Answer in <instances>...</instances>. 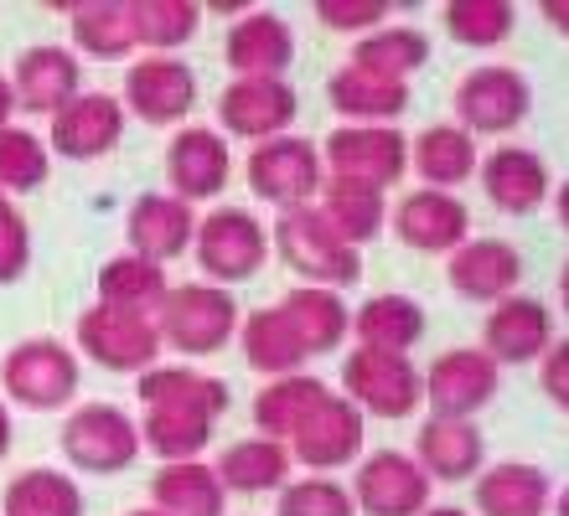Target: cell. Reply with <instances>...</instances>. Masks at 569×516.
I'll return each mask as SVG.
<instances>
[{"instance_id":"6da1fadb","label":"cell","mask_w":569,"mask_h":516,"mask_svg":"<svg viewBox=\"0 0 569 516\" xmlns=\"http://www.w3.org/2000/svg\"><path fill=\"white\" fill-rule=\"evenodd\" d=\"M228 413V383L197 367H156L140 372V444L161 465L202 459L212 444V424Z\"/></svg>"},{"instance_id":"7a4b0ae2","label":"cell","mask_w":569,"mask_h":516,"mask_svg":"<svg viewBox=\"0 0 569 516\" xmlns=\"http://www.w3.org/2000/svg\"><path fill=\"white\" fill-rule=\"evenodd\" d=\"M270 249L284 259L290 274H300L306 284H321V290H352L362 280V249L342 243V237L327 227V217L311 206H290L280 212L270 227Z\"/></svg>"},{"instance_id":"3957f363","label":"cell","mask_w":569,"mask_h":516,"mask_svg":"<svg viewBox=\"0 0 569 516\" xmlns=\"http://www.w3.org/2000/svg\"><path fill=\"white\" fill-rule=\"evenodd\" d=\"M239 321L243 310L233 300V290H223V284H177L156 310L161 346H171L181 356H218L239 336Z\"/></svg>"},{"instance_id":"277c9868","label":"cell","mask_w":569,"mask_h":516,"mask_svg":"<svg viewBox=\"0 0 569 516\" xmlns=\"http://www.w3.org/2000/svg\"><path fill=\"white\" fill-rule=\"evenodd\" d=\"M78 383H83V362L58 336H27L0 356V387H6V398L31 413L68 408L78 398Z\"/></svg>"},{"instance_id":"5b68a950","label":"cell","mask_w":569,"mask_h":516,"mask_svg":"<svg viewBox=\"0 0 569 516\" xmlns=\"http://www.w3.org/2000/svg\"><path fill=\"white\" fill-rule=\"evenodd\" d=\"M192 253L202 280L228 290L239 280H254L259 269L270 264V227L249 206H212L208 217H197Z\"/></svg>"},{"instance_id":"8992f818","label":"cell","mask_w":569,"mask_h":516,"mask_svg":"<svg viewBox=\"0 0 569 516\" xmlns=\"http://www.w3.org/2000/svg\"><path fill=\"white\" fill-rule=\"evenodd\" d=\"M342 398L362 413V418H409V413L425 403V372L409 362V356L393 352H368V346H352L342 356Z\"/></svg>"},{"instance_id":"52a82bcc","label":"cell","mask_w":569,"mask_h":516,"mask_svg":"<svg viewBox=\"0 0 569 516\" xmlns=\"http://www.w3.org/2000/svg\"><path fill=\"white\" fill-rule=\"evenodd\" d=\"M62 459L83 475H120L140 459V424L114 403H78L62 418Z\"/></svg>"},{"instance_id":"ba28073f","label":"cell","mask_w":569,"mask_h":516,"mask_svg":"<svg viewBox=\"0 0 569 516\" xmlns=\"http://www.w3.org/2000/svg\"><path fill=\"white\" fill-rule=\"evenodd\" d=\"M78 352L89 356L93 367L120 372V377H140L161 362V331H156V315H130V310L99 305L93 300L83 315H78Z\"/></svg>"},{"instance_id":"9c48e42d","label":"cell","mask_w":569,"mask_h":516,"mask_svg":"<svg viewBox=\"0 0 569 516\" xmlns=\"http://www.w3.org/2000/svg\"><path fill=\"white\" fill-rule=\"evenodd\" d=\"M243 176H249V192L259 202L290 212V206H311V196L327 181V165H321V145H311L306 134H274V140L254 145Z\"/></svg>"},{"instance_id":"30bf717a","label":"cell","mask_w":569,"mask_h":516,"mask_svg":"<svg viewBox=\"0 0 569 516\" xmlns=\"http://www.w3.org/2000/svg\"><path fill=\"white\" fill-rule=\"evenodd\" d=\"M321 165H327V176L389 192L409 171V140L393 124H337L321 145Z\"/></svg>"},{"instance_id":"8fae6325","label":"cell","mask_w":569,"mask_h":516,"mask_svg":"<svg viewBox=\"0 0 569 516\" xmlns=\"http://www.w3.org/2000/svg\"><path fill=\"white\" fill-rule=\"evenodd\" d=\"M450 109H456V124H461L471 140L477 134H512L533 109V89L518 68H502V62H487L477 73H466L450 93Z\"/></svg>"},{"instance_id":"7c38bea8","label":"cell","mask_w":569,"mask_h":516,"mask_svg":"<svg viewBox=\"0 0 569 516\" xmlns=\"http://www.w3.org/2000/svg\"><path fill=\"white\" fill-rule=\"evenodd\" d=\"M502 367L481 346H450L425 372V408L430 418H477L487 403H497Z\"/></svg>"},{"instance_id":"4fadbf2b","label":"cell","mask_w":569,"mask_h":516,"mask_svg":"<svg viewBox=\"0 0 569 516\" xmlns=\"http://www.w3.org/2000/svg\"><path fill=\"white\" fill-rule=\"evenodd\" d=\"M347 490H352L358 516H425L435 480L405 449H373L358 459V475Z\"/></svg>"},{"instance_id":"5bb4252c","label":"cell","mask_w":569,"mask_h":516,"mask_svg":"<svg viewBox=\"0 0 569 516\" xmlns=\"http://www.w3.org/2000/svg\"><path fill=\"white\" fill-rule=\"evenodd\" d=\"M362 444H368V418L342 393H327L300 418V428L284 439V449L311 475H331V471H342V465H352V459H362Z\"/></svg>"},{"instance_id":"9a60e30c","label":"cell","mask_w":569,"mask_h":516,"mask_svg":"<svg viewBox=\"0 0 569 516\" xmlns=\"http://www.w3.org/2000/svg\"><path fill=\"white\" fill-rule=\"evenodd\" d=\"M120 103L150 130H171L197 109V73L181 58H136V68L124 73Z\"/></svg>"},{"instance_id":"2e32d148","label":"cell","mask_w":569,"mask_h":516,"mask_svg":"<svg viewBox=\"0 0 569 516\" xmlns=\"http://www.w3.org/2000/svg\"><path fill=\"white\" fill-rule=\"evenodd\" d=\"M300 114V99L284 78H233L223 93H218V124H223V140L239 134V140H274V134H290Z\"/></svg>"},{"instance_id":"e0dca14e","label":"cell","mask_w":569,"mask_h":516,"mask_svg":"<svg viewBox=\"0 0 569 516\" xmlns=\"http://www.w3.org/2000/svg\"><path fill=\"white\" fill-rule=\"evenodd\" d=\"M166 181H171V196H181V202H212L233 181V150L208 124H181L166 145Z\"/></svg>"},{"instance_id":"ac0fdd59","label":"cell","mask_w":569,"mask_h":516,"mask_svg":"<svg viewBox=\"0 0 569 516\" xmlns=\"http://www.w3.org/2000/svg\"><path fill=\"white\" fill-rule=\"evenodd\" d=\"M549 346H555V315H549V305L533 295L497 300V305L487 310V321H481V352L492 356L497 367L539 362Z\"/></svg>"},{"instance_id":"d6986e66","label":"cell","mask_w":569,"mask_h":516,"mask_svg":"<svg viewBox=\"0 0 569 516\" xmlns=\"http://www.w3.org/2000/svg\"><path fill=\"white\" fill-rule=\"evenodd\" d=\"M124 103L114 93H78L52 114V155L62 161H99L124 140Z\"/></svg>"},{"instance_id":"ffe728a7","label":"cell","mask_w":569,"mask_h":516,"mask_svg":"<svg viewBox=\"0 0 569 516\" xmlns=\"http://www.w3.org/2000/svg\"><path fill=\"white\" fill-rule=\"evenodd\" d=\"M389 222H393V237L415 253H446L450 259V253L471 237V212H466L461 196L430 192V186L399 196V206H393Z\"/></svg>"},{"instance_id":"44dd1931","label":"cell","mask_w":569,"mask_h":516,"mask_svg":"<svg viewBox=\"0 0 569 516\" xmlns=\"http://www.w3.org/2000/svg\"><path fill=\"white\" fill-rule=\"evenodd\" d=\"M11 93H16V109L52 119L62 103H73L78 93H83V62H78L73 47H58V42L27 47V52L16 58Z\"/></svg>"},{"instance_id":"7402d4cb","label":"cell","mask_w":569,"mask_h":516,"mask_svg":"<svg viewBox=\"0 0 569 516\" xmlns=\"http://www.w3.org/2000/svg\"><path fill=\"white\" fill-rule=\"evenodd\" d=\"M124 237H130V253H136V259H150V264L166 269L171 259L192 253L197 206L171 192H146V196H136L130 217H124Z\"/></svg>"},{"instance_id":"603a6c76","label":"cell","mask_w":569,"mask_h":516,"mask_svg":"<svg viewBox=\"0 0 569 516\" xmlns=\"http://www.w3.org/2000/svg\"><path fill=\"white\" fill-rule=\"evenodd\" d=\"M446 280L450 290L471 305H497V300L518 295V280H523V259L512 243L502 237H466L461 249L446 259Z\"/></svg>"},{"instance_id":"cb8c5ba5","label":"cell","mask_w":569,"mask_h":516,"mask_svg":"<svg viewBox=\"0 0 569 516\" xmlns=\"http://www.w3.org/2000/svg\"><path fill=\"white\" fill-rule=\"evenodd\" d=\"M223 62L233 78H284L296 62V31L274 11H243L223 37Z\"/></svg>"},{"instance_id":"d4e9b609","label":"cell","mask_w":569,"mask_h":516,"mask_svg":"<svg viewBox=\"0 0 569 516\" xmlns=\"http://www.w3.org/2000/svg\"><path fill=\"white\" fill-rule=\"evenodd\" d=\"M477 176H481V192L492 196V206L508 212V217H528V212H539L549 202V165H543L539 150H528V145L487 150Z\"/></svg>"},{"instance_id":"484cf974","label":"cell","mask_w":569,"mask_h":516,"mask_svg":"<svg viewBox=\"0 0 569 516\" xmlns=\"http://www.w3.org/2000/svg\"><path fill=\"white\" fill-rule=\"evenodd\" d=\"M415 465L430 480H477L487 471V434L477 418H425L415 434Z\"/></svg>"},{"instance_id":"4316f807","label":"cell","mask_w":569,"mask_h":516,"mask_svg":"<svg viewBox=\"0 0 569 516\" xmlns=\"http://www.w3.org/2000/svg\"><path fill=\"white\" fill-rule=\"evenodd\" d=\"M471 502H477L481 516H549L555 480L533 459H502V465H487L477 475Z\"/></svg>"},{"instance_id":"83f0119b","label":"cell","mask_w":569,"mask_h":516,"mask_svg":"<svg viewBox=\"0 0 569 516\" xmlns=\"http://www.w3.org/2000/svg\"><path fill=\"white\" fill-rule=\"evenodd\" d=\"M274 310L284 315L290 336L300 341L306 356H327L352 336V310L342 305L337 290H321V284H296V290H284Z\"/></svg>"},{"instance_id":"f1b7e54d","label":"cell","mask_w":569,"mask_h":516,"mask_svg":"<svg viewBox=\"0 0 569 516\" xmlns=\"http://www.w3.org/2000/svg\"><path fill=\"white\" fill-rule=\"evenodd\" d=\"M327 103L342 114V124H399L409 114V83H393V78H378L347 62L327 78Z\"/></svg>"},{"instance_id":"f546056e","label":"cell","mask_w":569,"mask_h":516,"mask_svg":"<svg viewBox=\"0 0 569 516\" xmlns=\"http://www.w3.org/2000/svg\"><path fill=\"white\" fill-rule=\"evenodd\" d=\"M481 150L461 124H430L409 140V171H420L430 192H456L461 181L477 176Z\"/></svg>"},{"instance_id":"4dcf8cb0","label":"cell","mask_w":569,"mask_h":516,"mask_svg":"<svg viewBox=\"0 0 569 516\" xmlns=\"http://www.w3.org/2000/svg\"><path fill=\"white\" fill-rule=\"evenodd\" d=\"M150 506L161 516H228V490L208 459H177L150 475Z\"/></svg>"},{"instance_id":"1f68e13d","label":"cell","mask_w":569,"mask_h":516,"mask_svg":"<svg viewBox=\"0 0 569 516\" xmlns=\"http://www.w3.org/2000/svg\"><path fill=\"white\" fill-rule=\"evenodd\" d=\"M352 336L368 352L409 356L425 341V310L409 295H373L352 310Z\"/></svg>"},{"instance_id":"d6a6232c","label":"cell","mask_w":569,"mask_h":516,"mask_svg":"<svg viewBox=\"0 0 569 516\" xmlns=\"http://www.w3.org/2000/svg\"><path fill=\"white\" fill-rule=\"evenodd\" d=\"M290 449L280 439H264V434H249V439H233L218 455V480H223L228 496H259V490H280L290 480Z\"/></svg>"},{"instance_id":"836d02e7","label":"cell","mask_w":569,"mask_h":516,"mask_svg":"<svg viewBox=\"0 0 569 516\" xmlns=\"http://www.w3.org/2000/svg\"><path fill=\"white\" fill-rule=\"evenodd\" d=\"M316 196H321V202H316V212H321L331 233L342 237V243H352V249H362V243H373V237L383 233L389 206H383V192H378V186L327 176Z\"/></svg>"},{"instance_id":"e575fe53","label":"cell","mask_w":569,"mask_h":516,"mask_svg":"<svg viewBox=\"0 0 569 516\" xmlns=\"http://www.w3.org/2000/svg\"><path fill=\"white\" fill-rule=\"evenodd\" d=\"M239 346H243V362L259 372V377H290V372H306L311 356L300 352V341L290 336V325L274 305L264 310H249L239 321Z\"/></svg>"},{"instance_id":"d590c367","label":"cell","mask_w":569,"mask_h":516,"mask_svg":"<svg viewBox=\"0 0 569 516\" xmlns=\"http://www.w3.org/2000/svg\"><path fill=\"white\" fill-rule=\"evenodd\" d=\"M124 11H130L136 47H146L150 58H177V47H187L202 27L197 0H124Z\"/></svg>"},{"instance_id":"8d00e7d4","label":"cell","mask_w":569,"mask_h":516,"mask_svg":"<svg viewBox=\"0 0 569 516\" xmlns=\"http://www.w3.org/2000/svg\"><path fill=\"white\" fill-rule=\"evenodd\" d=\"M331 387L316 377V372H290V377H274V383L259 387L254 398V428L264 439H290L300 428V418L316 408V403L327 398Z\"/></svg>"},{"instance_id":"74e56055","label":"cell","mask_w":569,"mask_h":516,"mask_svg":"<svg viewBox=\"0 0 569 516\" xmlns=\"http://www.w3.org/2000/svg\"><path fill=\"white\" fill-rule=\"evenodd\" d=\"M171 295V280H166L161 264L136 259V253H120L99 269V305L130 310V315H156L161 300Z\"/></svg>"},{"instance_id":"f35d334b","label":"cell","mask_w":569,"mask_h":516,"mask_svg":"<svg viewBox=\"0 0 569 516\" xmlns=\"http://www.w3.org/2000/svg\"><path fill=\"white\" fill-rule=\"evenodd\" d=\"M352 68H368L378 78H393V83H409V73H420L430 62V37L420 27H378L368 37L352 42Z\"/></svg>"},{"instance_id":"ab89813d","label":"cell","mask_w":569,"mask_h":516,"mask_svg":"<svg viewBox=\"0 0 569 516\" xmlns=\"http://www.w3.org/2000/svg\"><path fill=\"white\" fill-rule=\"evenodd\" d=\"M68 27H73V47L93 62H120L136 52V31H130V11L124 0H89V6H68Z\"/></svg>"},{"instance_id":"60d3db41","label":"cell","mask_w":569,"mask_h":516,"mask_svg":"<svg viewBox=\"0 0 569 516\" xmlns=\"http://www.w3.org/2000/svg\"><path fill=\"white\" fill-rule=\"evenodd\" d=\"M6 516H83V490L73 475L31 465L6 486Z\"/></svg>"},{"instance_id":"b9f144b4","label":"cell","mask_w":569,"mask_h":516,"mask_svg":"<svg viewBox=\"0 0 569 516\" xmlns=\"http://www.w3.org/2000/svg\"><path fill=\"white\" fill-rule=\"evenodd\" d=\"M52 176V150L37 130L27 124H6L0 130V192L6 196H27Z\"/></svg>"},{"instance_id":"7bdbcfd3","label":"cell","mask_w":569,"mask_h":516,"mask_svg":"<svg viewBox=\"0 0 569 516\" xmlns=\"http://www.w3.org/2000/svg\"><path fill=\"white\" fill-rule=\"evenodd\" d=\"M440 21H446L450 42L487 52V47H502L512 37L518 11H512L508 0H450L446 11H440Z\"/></svg>"},{"instance_id":"ee69618b","label":"cell","mask_w":569,"mask_h":516,"mask_svg":"<svg viewBox=\"0 0 569 516\" xmlns=\"http://www.w3.org/2000/svg\"><path fill=\"white\" fill-rule=\"evenodd\" d=\"M274 516H358L352 490L331 475H300L274 490Z\"/></svg>"},{"instance_id":"f6af8a7d","label":"cell","mask_w":569,"mask_h":516,"mask_svg":"<svg viewBox=\"0 0 569 516\" xmlns=\"http://www.w3.org/2000/svg\"><path fill=\"white\" fill-rule=\"evenodd\" d=\"M316 21L327 31H358V37H368V31L389 27V6L383 0H316Z\"/></svg>"},{"instance_id":"bcb514c9","label":"cell","mask_w":569,"mask_h":516,"mask_svg":"<svg viewBox=\"0 0 569 516\" xmlns=\"http://www.w3.org/2000/svg\"><path fill=\"white\" fill-rule=\"evenodd\" d=\"M31 264V227L21 217V206H6L0 212V284H16Z\"/></svg>"},{"instance_id":"7dc6e473","label":"cell","mask_w":569,"mask_h":516,"mask_svg":"<svg viewBox=\"0 0 569 516\" xmlns=\"http://www.w3.org/2000/svg\"><path fill=\"white\" fill-rule=\"evenodd\" d=\"M539 387L559 413H569V336L555 341V346L539 356Z\"/></svg>"},{"instance_id":"c3c4849f","label":"cell","mask_w":569,"mask_h":516,"mask_svg":"<svg viewBox=\"0 0 569 516\" xmlns=\"http://www.w3.org/2000/svg\"><path fill=\"white\" fill-rule=\"evenodd\" d=\"M539 16L549 21V31H559V37L569 42V0H543Z\"/></svg>"},{"instance_id":"681fc988","label":"cell","mask_w":569,"mask_h":516,"mask_svg":"<svg viewBox=\"0 0 569 516\" xmlns=\"http://www.w3.org/2000/svg\"><path fill=\"white\" fill-rule=\"evenodd\" d=\"M11 114H16V93H11V78L0 73V130L11 124Z\"/></svg>"},{"instance_id":"f907efd6","label":"cell","mask_w":569,"mask_h":516,"mask_svg":"<svg viewBox=\"0 0 569 516\" xmlns=\"http://www.w3.org/2000/svg\"><path fill=\"white\" fill-rule=\"evenodd\" d=\"M555 217H559V227H565V233H569V181H565V186H559V192H555Z\"/></svg>"},{"instance_id":"816d5d0a","label":"cell","mask_w":569,"mask_h":516,"mask_svg":"<svg viewBox=\"0 0 569 516\" xmlns=\"http://www.w3.org/2000/svg\"><path fill=\"white\" fill-rule=\"evenodd\" d=\"M11 455V413H6V403H0V459Z\"/></svg>"},{"instance_id":"f5cc1de1","label":"cell","mask_w":569,"mask_h":516,"mask_svg":"<svg viewBox=\"0 0 569 516\" xmlns=\"http://www.w3.org/2000/svg\"><path fill=\"white\" fill-rule=\"evenodd\" d=\"M559 305L569 310V259H565V269H559Z\"/></svg>"},{"instance_id":"db71d44e","label":"cell","mask_w":569,"mask_h":516,"mask_svg":"<svg viewBox=\"0 0 569 516\" xmlns=\"http://www.w3.org/2000/svg\"><path fill=\"white\" fill-rule=\"evenodd\" d=\"M555 516H569V486L555 496Z\"/></svg>"},{"instance_id":"11a10c76","label":"cell","mask_w":569,"mask_h":516,"mask_svg":"<svg viewBox=\"0 0 569 516\" xmlns=\"http://www.w3.org/2000/svg\"><path fill=\"white\" fill-rule=\"evenodd\" d=\"M425 516H466V512H461V506H430Z\"/></svg>"},{"instance_id":"9f6ffc18","label":"cell","mask_w":569,"mask_h":516,"mask_svg":"<svg viewBox=\"0 0 569 516\" xmlns=\"http://www.w3.org/2000/svg\"><path fill=\"white\" fill-rule=\"evenodd\" d=\"M124 516H161L156 506H140V512H124Z\"/></svg>"},{"instance_id":"6f0895ef","label":"cell","mask_w":569,"mask_h":516,"mask_svg":"<svg viewBox=\"0 0 569 516\" xmlns=\"http://www.w3.org/2000/svg\"><path fill=\"white\" fill-rule=\"evenodd\" d=\"M6 206H11V196H6V192H0V212H6Z\"/></svg>"}]
</instances>
